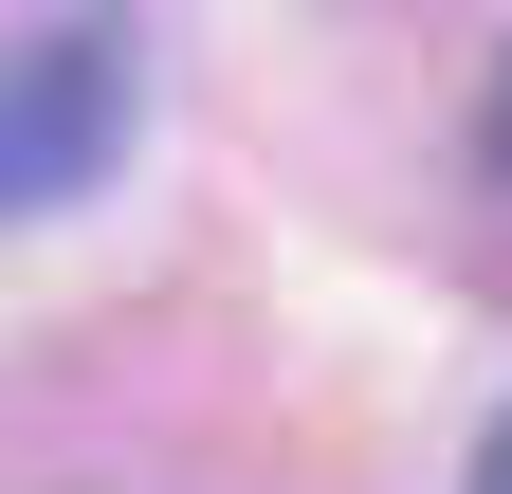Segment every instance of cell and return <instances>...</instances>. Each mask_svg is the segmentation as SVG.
<instances>
[{
	"label": "cell",
	"mask_w": 512,
	"mask_h": 494,
	"mask_svg": "<svg viewBox=\"0 0 512 494\" xmlns=\"http://www.w3.org/2000/svg\"><path fill=\"white\" fill-rule=\"evenodd\" d=\"M128 19H55V37H0V220H55L128 165Z\"/></svg>",
	"instance_id": "6da1fadb"
},
{
	"label": "cell",
	"mask_w": 512,
	"mask_h": 494,
	"mask_svg": "<svg viewBox=\"0 0 512 494\" xmlns=\"http://www.w3.org/2000/svg\"><path fill=\"white\" fill-rule=\"evenodd\" d=\"M476 165H494V183H512V74H494V92H476Z\"/></svg>",
	"instance_id": "7a4b0ae2"
},
{
	"label": "cell",
	"mask_w": 512,
	"mask_h": 494,
	"mask_svg": "<svg viewBox=\"0 0 512 494\" xmlns=\"http://www.w3.org/2000/svg\"><path fill=\"white\" fill-rule=\"evenodd\" d=\"M476 494H512V421H494V440H476Z\"/></svg>",
	"instance_id": "3957f363"
}]
</instances>
